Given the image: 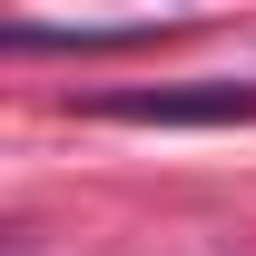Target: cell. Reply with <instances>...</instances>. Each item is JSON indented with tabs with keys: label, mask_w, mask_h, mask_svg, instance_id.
Masks as SVG:
<instances>
[{
	"label": "cell",
	"mask_w": 256,
	"mask_h": 256,
	"mask_svg": "<svg viewBox=\"0 0 256 256\" xmlns=\"http://www.w3.org/2000/svg\"><path fill=\"white\" fill-rule=\"evenodd\" d=\"M138 40H158L148 20H128V30H50V20H10V50L30 60V50H138Z\"/></svg>",
	"instance_id": "cell-2"
},
{
	"label": "cell",
	"mask_w": 256,
	"mask_h": 256,
	"mask_svg": "<svg viewBox=\"0 0 256 256\" xmlns=\"http://www.w3.org/2000/svg\"><path fill=\"white\" fill-rule=\"evenodd\" d=\"M89 118H118V128H246L256 89H236V79H197V89H98Z\"/></svg>",
	"instance_id": "cell-1"
}]
</instances>
